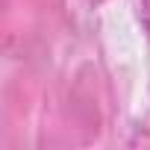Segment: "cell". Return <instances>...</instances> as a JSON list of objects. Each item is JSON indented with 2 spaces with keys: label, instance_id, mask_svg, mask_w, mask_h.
Segmentation results:
<instances>
[{
  "label": "cell",
  "instance_id": "cell-1",
  "mask_svg": "<svg viewBox=\"0 0 150 150\" xmlns=\"http://www.w3.org/2000/svg\"><path fill=\"white\" fill-rule=\"evenodd\" d=\"M141 21H144V27L150 33V0H141Z\"/></svg>",
  "mask_w": 150,
  "mask_h": 150
}]
</instances>
